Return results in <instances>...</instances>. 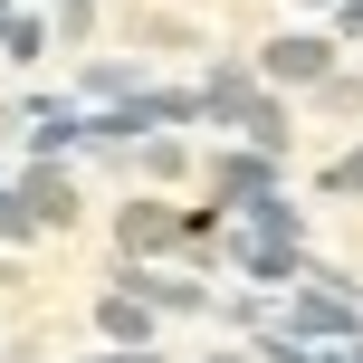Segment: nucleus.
<instances>
[{
    "label": "nucleus",
    "instance_id": "4",
    "mask_svg": "<svg viewBox=\"0 0 363 363\" xmlns=\"http://www.w3.org/2000/svg\"><path fill=\"white\" fill-rule=\"evenodd\" d=\"M106 335H125V345H144V306H125V296H115V306H106Z\"/></svg>",
    "mask_w": 363,
    "mask_h": 363
},
{
    "label": "nucleus",
    "instance_id": "5",
    "mask_svg": "<svg viewBox=\"0 0 363 363\" xmlns=\"http://www.w3.org/2000/svg\"><path fill=\"white\" fill-rule=\"evenodd\" d=\"M325 191H363V153H345V163L325 172Z\"/></svg>",
    "mask_w": 363,
    "mask_h": 363
},
{
    "label": "nucleus",
    "instance_id": "3",
    "mask_svg": "<svg viewBox=\"0 0 363 363\" xmlns=\"http://www.w3.org/2000/svg\"><path fill=\"white\" fill-rule=\"evenodd\" d=\"M77 201H67V182L57 172H29V220H67Z\"/></svg>",
    "mask_w": 363,
    "mask_h": 363
},
{
    "label": "nucleus",
    "instance_id": "2",
    "mask_svg": "<svg viewBox=\"0 0 363 363\" xmlns=\"http://www.w3.org/2000/svg\"><path fill=\"white\" fill-rule=\"evenodd\" d=\"M268 77H325V38H277V48H268Z\"/></svg>",
    "mask_w": 363,
    "mask_h": 363
},
{
    "label": "nucleus",
    "instance_id": "1",
    "mask_svg": "<svg viewBox=\"0 0 363 363\" xmlns=\"http://www.w3.org/2000/svg\"><path fill=\"white\" fill-rule=\"evenodd\" d=\"M287 325H296V335H363V315H354L335 287H315V296H296V306H287Z\"/></svg>",
    "mask_w": 363,
    "mask_h": 363
}]
</instances>
